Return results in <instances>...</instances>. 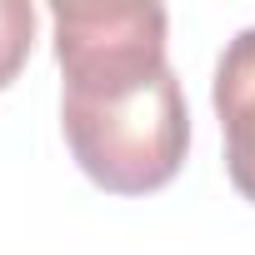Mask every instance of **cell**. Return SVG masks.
<instances>
[{"label":"cell","instance_id":"obj_2","mask_svg":"<svg viewBox=\"0 0 255 255\" xmlns=\"http://www.w3.org/2000/svg\"><path fill=\"white\" fill-rule=\"evenodd\" d=\"M210 100L225 135V175L255 205V25L225 40L210 80Z\"/></svg>","mask_w":255,"mask_h":255},{"label":"cell","instance_id":"obj_3","mask_svg":"<svg viewBox=\"0 0 255 255\" xmlns=\"http://www.w3.org/2000/svg\"><path fill=\"white\" fill-rule=\"evenodd\" d=\"M30 40H35V5L30 0H0V90L30 60Z\"/></svg>","mask_w":255,"mask_h":255},{"label":"cell","instance_id":"obj_1","mask_svg":"<svg viewBox=\"0 0 255 255\" xmlns=\"http://www.w3.org/2000/svg\"><path fill=\"white\" fill-rule=\"evenodd\" d=\"M50 30L65 75L60 130L75 165L110 195L170 185L190 150V110L165 60V5L55 0Z\"/></svg>","mask_w":255,"mask_h":255}]
</instances>
